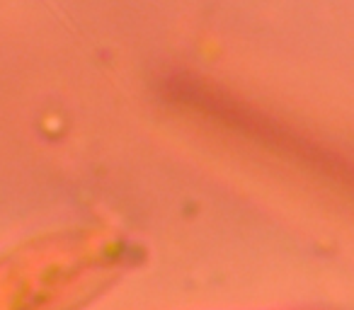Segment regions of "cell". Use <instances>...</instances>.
<instances>
[{
    "instance_id": "obj_1",
    "label": "cell",
    "mask_w": 354,
    "mask_h": 310,
    "mask_svg": "<svg viewBox=\"0 0 354 310\" xmlns=\"http://www.w3.org/2000/svg\"><path fill=\"white\" fill-rule=\"evenodd\" d=\"M143 262L146 250L114 228L39 233L0 252V310H90Z\"/></svg>"
}]
</instances>
